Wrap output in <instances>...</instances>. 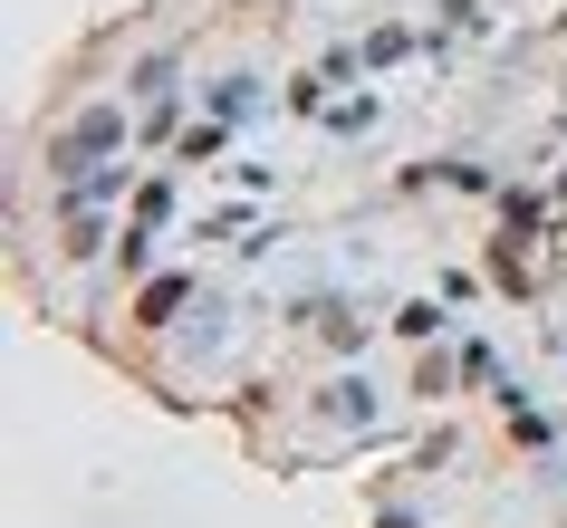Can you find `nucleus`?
Listing matches in <instances>:
<instances>
[{
	"instance_id": "6",
	"label": "nucleus",
	"mask_w": 567,
	"mask_h": 528,
	"mask_svg": "<svg viewBox=\"0 0 567 528\" xmlns=\"http://www.w3.org/2000/svg\"><path fill=\"white\" fill-rule=\"evenodd\" d=\"M183 298H193V289H183V279H154V289H145V327H164V318H174V308H183Z\"/></svg>"
},
{
	"instance_id": "3",
	"label": "nucleus",
	"mask_w": 567,
	"mask_h": 528,
	"mask_svg": "<svg viewBox=\"0 0 567 528\" xmlns=\"http://www.w3.org/2000/svg\"><path fill=\"white\" fill-rule=\"evenodd\" d=\"M250 106H260V87H250V77H221V87H212V116H221V125H240Z\"/></svg>"
},
{
	"instance_id": "1",
	"label": "nucleus",
	"mask_w": 567,
	"mask_h": 528,
	"mask_svg": "<svg viewBox=\"0 0 567 528\" xmlns=\"http://www.w3.org/2000/svg\"><path fill=\"white\" fill-rule=\"evenodd\" d=\"M116 145H125V106H87V116H78L59 145H49V174L68 183V174H87L96 154H116Z\"/></svg>"
},
{
	"instance_id": "2",
	"label": "nucleus",
	"mask_w": 567,
	"mask_h": 528,
	"mask_svg": "<svg viewBox=\"0 0 567 528\" xmlns=\"http://www.w3.org/2000/svg\"><path fill=\"white\" fill-rule=\"evenodd\" d=\"M116 193H125L116 164H87V174H68V211H96V203H116Z\"/></svg>"
},
{
	"instance_id": "5",
	"label": "nucleus",
	"mask_w": 567,
	"mask_h": 528,
	"mask_svg": "<svg viewBox=\"0 0 567 528\" xmlns=\"http://www.w3.org/2000/svg\"><path fill=\"white\" fill-rule=\"evenodd\" d=\"M221 145H231V125H221V116H212V125H193V135H183V164H212Z\"/></svg>"
},
{
	"instance_id": "4",
	"label": "nucleus",
	"mask_w": 567,
	"mask_h": 528,
	"mask_svg": "<svg viewBox=\"0 0 567 528\" xmlns=\"http://www.w3.org/2000/svg\"><path fill=\"white\" fill-rule=\"evenodd\" d=\"M328 413H337V423H365V413H375V394H365V375L328 384Z\"/></svg>"
}]
</instances>
